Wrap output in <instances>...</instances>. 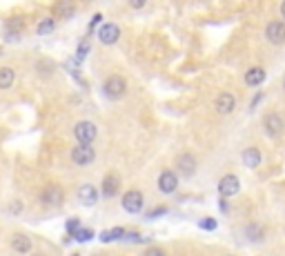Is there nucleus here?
Masks as SVG:
<instances>
[{
    "instance_id": "obj_28",
    "label": "nucleus",
    "mask_w": 285,
    "mask_h": 256,
    "mask_svg": "<svg viewBox=\"0 0 285 256\" xmlns=\"http://www.w3.org/2000/svg\"><path fill=\"white\" fill-rule=\"evenodd\" d=\"M160 214H165V207H156L154 211H149V216H160Z\"/></svg>"
},
{
    "instance_id": "obj_23",
    "label": "nucleus",
    "mask_w": 285,
    "mask_h": 256,
    "mask_svg": "<svg viewBox=\"0 0 285 256\" xmlns=\"http://www.w3.org/2000/svg\"><path fill=\"white\" fill-rule=\"evenodd\" d=\"M200 227H203V230H208V232H212V230H216V221L214 219H200V223H198Z\"/></svg>"
},
{
    "instance_id": "obj_24",
    "label": "nucleus",
    "mask_w": 285,
    "mask_h": 256,
    "mask_svg": "<svg viewBox=\"0 0 285 256\" xmlns=\"http://www.w3.org/2000/svg\"><path fill=\"white\" fill-rule=\"evenodd\" d=\"M78 227H80V221H78V219H69V221H67V232H69V234H74Z\"/></svg>"
},
{
    "instance_id": "obj_17",
    "label": "nucleus",
    "mask_w": 285,
    "mask_h": 256,
    "mask_svg": "<svg viewBox=\"0 0 285 256\" xmlns=\"http://www.w3.org/2000/svg\"><path fill=\"white\" fill-rule=\"evenodd\" d=\"M241 158H243V165H245V167H252V169L261 165V152H259L256 147H248V149L243 152Z\"/></svg>"
},
{
    "instance_id": "obj_18",
    "label": "nucleus",
    "mask_w": 285,
    "mask_h": 256,
    "mask_svg": "<svg viewBox=\"0 0 285 256\" xmlns=\"http://www.w3.org/2000/svg\"><path fill=\"white\" fill-rule=\"evenodd\" d=\"M11 247H14L16 252L27 254V252L31 249V238H29V236H25V234H16V236L11 238Z\"/></svg>"
},
{
    "instance_id": "obj_14",
    "label": "nucleus",
    "mask_w": 285,
    "mask_h": 256,
    "mask_svg": "<svg viewBox=\"0 0 285 256\" xmlns=\"http://www.w3.org/2000/svg\"><path fill=\"white\" fill-rule=\"evenodd\" d=\"M54 14L58 16V18H63V20H67V18H71V16H74V3H71V0H56L54 3Z\"/></svg>"
},
{
    "instance_id": "obj_27",
    "label": "nucleus",
    "mask_w": 285,
    "mask_h": 256,
    "mask_svg": "<svg viewBox=\"0 0 285 256\" xmlns=\"http://www.w3.org/2000/svg\"><path fill=\"white\" fill-rule=\"evenodd\" d=\"M98 22H100V14H96V16H94V18H92V25H89V31H94V27H96Z\"/></svg>"
},
{
    "instance_id": "obj_10",
    "label": "nucleus",
    "mask_w": 285,
    "mask_h": 256,
    "mask_svg": "<svg viewBox=\"0 0 285 256\" xmlns=\"http://www.w3.org/2000/svg\"><path fill=\"white\" fill-rule=\"evenodd\" d=\"M176 185H178V178H176V174L174 172H163V174L158 176V189L163 194H172L176 189Z\"/></svg>"
},
{
    "instance_id": "obj_6",
    "label": "nucleus",
    "mask_w": 285,
    "mask_h": 256,
    "mask_svg": "<svg viewBox=\"0 0 285 256\" xmlns=\"http://www.w3.org/2000/svg\"><path fill=\"white\" fill-rule=\"evenodd\" d=\"M238 189H241V181H238V176H234V174H227L219 181V194L223 198L236 196Z\"/></svg>"
},
{
    "instance_id": "obj_12",
    "label": "nucleus",
    "mask_w": 285,
    "mask_h": 256,
    "mask_svg": "<svg viewBox=\"0 0 285 256\" xmlns=\"http://www.w3.org/2000/svg\"><path fill=\"white\" fill-rule=\"evenodd\" d=\"M176 165H178V172H181L183 176H192L194 169H196V158H194L192 154H181L176 158Z\"/></svg>"
},
{
    "instance_id": "obj_5",
    "label": "nucleus",
    "mask_w": 285,
    "mask_h": 256,
    "mask_svg": "<svg viewBox=\"0 0 285 256\" xmlns=\"http://www.w3.org/2000/svg\"><path fill=\"white\" fill-rule=\"evenodd\" d=\"M143 205H145V198L138 189H130V192L123 196V209L130 211V214H138L143 211Z\"/></svg>"
},
{
    "instance_id": "obj_22",
    "label": "nucleus",
    "mask_w": 285,
    "mask_h": 256,
    "mask_svg": "<svg viewBox=\"0 0 285 256\" xmlns=\"http://www.w3.org/2000/svg\"><path fill=\"white\" fill-rule=\"evenodd\" d=\"M74 238L78 243H85V241H89V238H94V232L92 230H83V227H78V230L74 232Z\"/></svg>"
},
{
    "instance_id": "obj_19",
    "label": "nucleus",
    "mask_w": 285,
    "mask_h": 256,
    "mask_svg": "<svg viewBox=\"0 0 285 256\" xmlns=\"http://www.w3.org/2000/svg\"><path fill=\"white\" fill-rule=\"evenodd\" d=\"M16 82V71L11 67H0V89H9Z\"/></svg>"
},
{
    "instance_id": "obj_2",
    "label": "nucleus",
    "mask_w": 285,
    "mask_h": 256,
    "mask_svg": "<svg viewBox=\"0 0 285 256\" xmlns=\"http://www.w3.org/2000/svg\"><path fill=\"white\" fill-rule=\"evenodd\" d=\"M40 200L45 205H49V207H60V205L65 203V192L60 185H56V183H52V185H47L43 189L40 194Z\"/></svg>"
},
{
    "instance_id": "obj_30",
    "label": "nucleus",
    "mask_w": 285,
    "mask_h": 256,
    "mask_svg": "<svg viewBox=\"0 0 285 256\" xmlns=\"http://www.w3.org/2000/svg\"><path fill=\"white\" fill-rule=\"evenodd\" d=\"M281 16L285 18V0H283V5H281Z\"/></svg>"
},
{
    "instance_id": "obj_11",
    "label": "nucleus",
    "mask_w": 285,
    "mask_h": 256,
    "mask_svg": "<svg viewBox=\"0 0 285 256\" xmlns=\"http://www.w3.org/2000/svg\"><path fill=\"white\" fill-rule=\"evenodd\" d=\"M78 198H80L83 205H87V207H92V205H96L98 200V192L94 185H89V183H85V185H80V189H78Z\"/></svg>"
},
{
    "instance_id": "obj_21",
    "label": "nucleus",
    "mask_w": 285,
    "mask_h": 256,
    "mask_svg": "<svg viewBox=\"0 0 285 256\" xmlns=\"http://www.w3.org/2000/svg\"><path fill=\"white\" fill-rule=\"evenodd\" d=\"M56 29V20L54 18H45V20H40L38 22V33H40V36H47V33H52Z\"/></svg>"
},
{
    "instance_id": "obj_13",
    "label": "nucleus",
    "mask_w": 285,
    "mask_h": 256,
    "mask_svg": "<svg viewBox=\"0 0 285 256\" xmlns=\"http://www.w3.org/2000/svg\"><path fill=\"white\" fill-rule=\"evenodd\" d=\"M263 125H265V130L270 132L272 136H278V134L285 130V122H283V118L278 114H267L263 118Z\"/></svg>"
},
{
    "instance_id": "obj_25",
    "label": "nucleus",
    "mask_w": 285,
    "mask_h": 256,
    "mask_svg": "<svg viewBox=\"0 0 285 256\" xmlns=\"http://www.w3.org/2000/svg\"><path fill=\"white\" fill-rule=\"evenodd\" d=\"M87 52H89V42H87V40H83V45L78 47V60L85 58V54H87Z\"/></svg>"
},
{
    "instance_id": "obj_4",
    "label": "nucleus",
    "mask_w": 285,
    "mask_h": 256,
    "mask_svg": "<svg viewBox=\"0 0 285 256\" xmlns=\"http://www.w3.org/2000/svg\"><path fill=\"white\" fill-rule=\"evenodd\" d=\"M74 136H76L78 143H94V141H96V136H98V130H96V125H94V122L80 120L74 127Z\"/></svg>"
},
{
    "instance_id": "obj_1",
    "label": "nucleus",
    "mask_w": 285,
    "mask_h": 256,
    "mask_svg": "<svg viewBox=\"0 0 285 256\" xmlns=\"http://www.w3.org/2000/svg\"><path fill=\"white\" fill-rule=\"evenodd\" d=\"M94 158H96V152H94L92 143H78L74 149H71V160H74L76 165H89L94 163Z\"/></svg>"
},
{
    "instance_id": "obj_16",
    "label": "nucleus",
    "mask_w": 285,
    "mask_h": 256,
    "mask_svg": "<svg viewBox=\"0 0 285 256\" xmlns=\"http://www.w3.org/2000/svg\"><path fill=\"white\" fill-rule=\"evenodd\" d=\"M263 80H265V71H263V67H252V69L245 71V85L256 87V85H261Z\"/></svg>"
},
{
    "instance_id": "obj_29",
    "label": "nucleus",
    "mask_w": 285,
    "mask_h": 256,
    "mask_svg": "<svg viewBox=\"0 0 285 256\" xmlns=\"http://www.w3.org/2000/svg\"><path fill=\"white\" fill-rule=\"evenodd\" d=\"M147 254L149 256H163V249H154L152 247V249H147Z\"/></svg>"
},
{
    "instance_id": "obj_9",
    "label": "nucleus",
    "mask_w": 285,
    "mask_h": 256,
    "mask_svg": "<svg viewBox=\"0 0 285 256\" xmlns=\"http://www.w3.org/2000/svg\"><path fill=\"white\" fill-rule=\"evenodd\" d=\"M214 107H216V111L219 114H232L234 111V107H236V98H234V94H221L219 98H216V103H214Z\"/></svg>"
},
{
    "instance_id": "obj_20",
    "label": "nucleus",
    "mask_w": 285,
    "mask_h": 256,
    "mask_svg": "<svg viewBox=\"0 0 285 256\" xmlns=\"http://www.w3.org/2000/svg\"><path fill=\"white\" fill-rule=\"evenodd\" d=\"M125 236V230L123 227H114V230H105L100 234V241L103 243H111V241H118V238Z\"/></svg>"
},
{
    "instance_id": "obj_26",
    "label": "nucleus",
    "mask_w": 285,
    "mask_h": 256,
    "mask_svg": "<svg viewBox=\"0 0 285 256\" xmlns=\"http://www.w3.org/2000/svg\"><path fill=\"white\" fill-rule=\"evenodd\" d=\"M127 3H130V7H134V9H143L147 0H127Z\"/></svg>"
},
{
    "instance_id": "obj_8",
    "label": "nucleus",
    "mask_w": 285,
    "mask_h": 256,
    "mask_svg": "<svg viewBox=\"0 0 285 256\" xmlns=\"http://www.w3.org/2000/svg\"><path fill=\"white\" fill-rule=\"evenodd\" d=\"M118 36H120V29H118V25H114V22H105V25L98 29V40L105 42V45H114L116 40H118Z\"/></svg>"
},
{
    "instance_id": "obj_15",
    "label": "nucleus",
    "mask_w": 285,
    "mask_h": 256,
    "mask_svg": "<svg viewBox=\"0 0 285 256\" xmlns=\"http://www.w3.org/2000/svg\"><path fill=\"white\" fill-rule=\"evenodd\" d=\"M118 187H120V178L116 174H107L103 178V194L107 198L116 196V194H118Z\"/></svg>"
},
{
    "instance_id": "obj_3",
    "label": "nucleus",
    "mask_w": 285,
    "mask_h": 256,
    "mask_svg": "<svg viewBox=\"0 0 285 256\" xmlns=\"http://www.w3.org/2000/svg\"><path fill=\"white\" fill-rule=\"evenodd\" d=\"M125 92H127V82H125V78L118 76V74H114V76H109L107 80H105V94H107L109 98H123L125 96Z\"/></svg>"
},
{
    "instance_id": "obj_7",
    "label": "nucleus",
    "mask_w": 285,
    "mask_h": 256,
    "mask_svg": "<svg viewBox=\"0 0 285 256\" xmlns=\"http://www.w3.org/2000/svg\"><path fill=\"white\" fill-rule=\"evenodd\" d=\"M265 36H267V40H270L272 45L285 42V22H281V20L270 22V25H267V29H265Z\"/></svg>"
}]
</instances>
